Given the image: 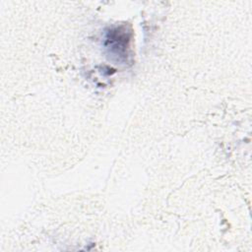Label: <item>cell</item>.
Listing matches in <instances>:
<instances>
[{
    "label": "cell",
    "instance_id": "cell-1",
    "mask_svg": "<svg viewBox=\"0 0 252 252\" xmlns=\"http://www.w3.org/2000/svg\"><path fill=\"white\" fill-rule=\"evenodd\" d=\"M130 41L131 31L125 26L109 28L105 32L104 46L107 53L119 63L126 64L129 61Z\"/></svg>",
    "mask_w": 252,
    "mask_h": 252
}]
</instances>
